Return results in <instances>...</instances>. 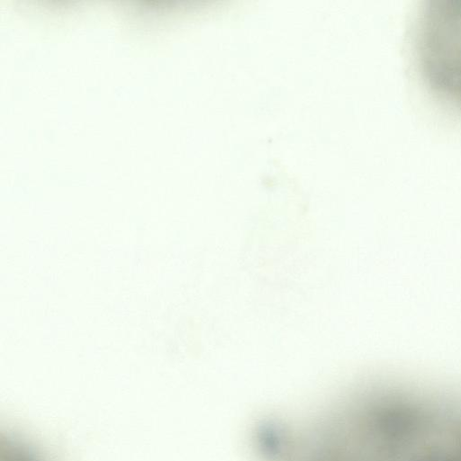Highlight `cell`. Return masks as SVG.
<instances>
[{"label":"cell","instance_id":"cell-1","mask_svg":"<svg viewBox=\"0 0 461 461\" xmlns=\"http://www.w3.org/2000/svg\"><path fill=\"white\" fill-rule=\"evenodd\" d=\"M420 14L417 47L426 77L461 105V0H429Z\"/></svg>","mask_w":461,"mask_h":461}]
</instances>
